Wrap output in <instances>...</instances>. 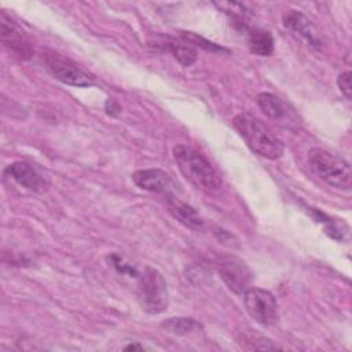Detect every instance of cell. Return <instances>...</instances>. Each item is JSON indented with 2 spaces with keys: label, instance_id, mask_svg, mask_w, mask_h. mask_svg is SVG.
I'll return each mask as SVG.
<instances>
[{
  "label": "cell",
  "instance_id": "9a60e30c",
  "mask_svg": "<svg viewBox=\"0 0 352 352\" xmlns=\"http://www.w3.org/2000/svg\"><path fill=\"white\" fill-rule=\"evenodd\" d=\"M249 50L258 56H270L274 51V37L267 30H252L248 37Z\"/></svg>",
  "mask_w": 352,
  "mask_h": 352
},
{
  "label": "cell",
  "instance_id": "4fadbf2b",
  "mask_svg": "<svg viewBox=\"0 0 352 352\" xmlns=\"http://www.w3.org/2000/svg\"><path fill=\"white\" fill-rule=\"evenodd\" d=\"M283 25L292 33H294L300 38L305 40L309 47H312L315 50H320V41L315 36L312 25L309 23L308 18L302 12L296 11V10H289L283 15Z\"/></svg>",
  "mask_w": 352,
  "mask_h": 352
},
{
  "label": "cell",
  "instance_id": "8fae6325",
  "mask_svg": "<svg viewBox=\"0 0 352 352\" xmlns=\"http://www.w3.org/2000/svg\"><path fill=\"white\" fill-rule=\"evenodd\" d=\"M133 183L148 192L164 194L166 197L175 195L177 184L172 179V176L160 168H148L133 172L132 175Z\"/></svg>",
  "mask_w": 352,
  "mask_h": 352
},
{
  "label": "cell",
  "instance_id": "ffe728a7",
  "mask_svg": "<svg viewBox=\"0 0 352 352\" xmlns=\"http://www.w3.org/2000/svg\"><path fill=\"white\" fill-rule=\"evenodd\" d=\"M125 349H126V351H133V349H143V346H142V345H139V344H129V345H126V346H125Z\"/></svg>",
  "mask_w": 352,
  "mask_h": 352
},
{
  "label": "cell",
  "instance_id": "5bb4252c",
  "mask_svg": "<svg viewBox=\"0 0 352 352\" xmlns=\"http://www.w3.org/2000/svg\"><path fill=\"white\" fill-rule=\"evenodd\" d=\"M168 209L179 223L188 228L198 230L204 226V220L198 214V212L192 206L177 199L175 195L168 197Z\"/></svg>",
  "mask_w": 352,
  "mask_h": 352
},
{
  "label": "cell",
  "instance_id": "30bf717a",
  "mask_svg": "<svg viewBox=\"0 0 352 352\" xmlns=\"http://www.w3.org/2000/svg\"><path fill=\"white\" fill-rule=\"evenodd\" d=\"M4 173L14 179L19 186L33 192H44L51 184L50 177L41 169L26 161H15L7 165Z\"/></svg>",
  "mask_w": 352,
  "mask_h": 352
},
{
  "label": "cell",
  "instance_id": "6da1fadb",
  "mask_svg": "<svg viewBox=\"0 0 352 352\" xmlns=\"http://www.w3.org/2000/svg\"><path fill=\"white\" fill-rule=\"evenodd\" d=\"M232 125L248 147L260 157L275 161L283 155V142L257 117L239 113L232 118Z\"/></svg>",
  "mask_w": 352,
  "mask_h": 352
},
{
  "label": "cell",
  "instance_id": "3957f363",
  "mask_svg": "<svg viewBox=\"0 0 352 352\" xmlns=\"http://www.w3.org/2000/svg\"><path fill=\"white\" fill-rule=\"evenodd\" d=\"M307 160L311 170L326 184L342 191L351 190L352 172L346 161L320 147L311 148Z\"/></svg>",
  "mask_w": 352,
  "mask_h": 352
},
{
  "label": "cell",
  "instance_id": "2e32d148",
  "mask_svg": "<svg viewBox=\"0 0 352 352\" xmlns=\"http://www.w3.org/2000/svg\"><path fill=\"white\" fill-rule=\"evenodd\" d=\"M197 326L195 320L192 318H168L161 322V327L172 334L176 336H184L190 333Z\"/></svg>",
  "mask_w": 352,
  "mask_h": 352
},
{
  "label": "cell",
  "instance_id": "277c9868",
  "mask_svg": "<svg viewBox=\"0 0 352 352\" xmlns=\"http://www.w3.org/2000/svg\"><path fill=\"white\" fill-rule=\"evenodd\" d=\"M136 296L144 312L150 315L164 312L169 304V293L162 274L155 268L147 267L139 278Z\"/></svg>",
  "mask_w": 352,
  "mask_h": 352
},
{
  "label": "cell",
  "instance_id": "5b68a950",
  "mask_svg": "<svg viewBox=\"0 0 352 352\" xmlns=\"http://www.w3.org/2000/svg\"><path fill=\"white\" fill-rule=\"evenodd\" d=\"M43 60L50 73L60 82L72 87H92L96 80L95 76L77 66L73 60L65 58L55 51H44Z\"/></svg>",
  "mask_w": 352,
  "mask_h": 352
},
{
  "label": "cell",
  "instance_id": "52a82bcc",
  "mask_svg": "<svg viewBox=\"0 0 352 352\" xmlns=\"http://www.w3.org/2000/svg\"><path fill=\"white\" fill-rule=\"evenodd\" d=\"M216 268L220 278L232 293L243 294L252 286L253 272L241 258L235 256L219 257Z\"/></svg>",
  "mask_w": 352,
  "mask_h": 352
},
{
  "label": "cell",
  "instance_id": "8992f818",
  "mask_svg": "<svg viewBox=\"0 0 352 352\" xmlns=\"http://www.w3.org/2000/svg\"><path fill=\"white\" fill-rule=\"evenodd\" d=\"M243 302L248 314L257 323L271 326L278 320V304L271 292L250 286L243 293Z\"/></svg>",
  "mask_w": 352,
  "mask_h": 352
},
{
  "label": "cell",
  "instance_id": "d6986e66",
  "mask_svg": "<svg viewBox=\"0 0 352 352\" xmlns=\"http://www.w3.org/2000/svg\"><path fill=\"white\" fill-rule=\"evenodd\" d=\"M107 260H109V263L118 271V272H122V274H125V272H128V274H133V275H136V271L132 268V267H129L128 264H124L122 263V260H121V257L120 256H117V254H111V256H109L107 257Z\"/></svg>",
  "mask_w": 352,
  "mask_h": 352
},
{
  "label": "cell",
  "instance_id": "ac0fdd59",
  "mask_svg": "<svg viewBox=\"0 0 352 352\" xmlns=\"http://www.w3.org/2000/svg\"><path fill=\"white\" fill-rule=\"evenodd\" d=\"M337 84H338V88L341 91V94L348 99L351 100V92H352V88H351V72H344L338 76L337 78Z\"/></svg>",
  "mask_w": 352,
  "mask_h": 352
},
{
  "label": "cell",
  "instance_id": "7a4b0ae2",
  "mask_svg": "<svg viewBox=\"0 0 352 352\" xmlns=\"http://www.w3.org/2000/svg\"><path fill=\"white\" fill-rule=\"evenodd\" d=\"M173 157L180 173L197 188L208 194L221 188V177L212 164L195 148L177 144L173 147Z\"/></svg>",
  "mask_w": 352,
  "mask_h": 352
},
{
  "label": "cell",
  "instance_id": "7c38bea8",
  "mask_svg": "<svg viewBox=\"0 0 352 352\" xmlns=\"http://www.w3.org/2000/svg\"><path fill=\"white\" fill-rule=\"evenodd\" d=\"M148 45L160 51L170 52L179 60V63L183 65L184 67L191 66L197 59V52L194 47L187 41H184L183 38H175L170 36L158 34L148 41Z\"/></svg>",
  "mask_w": 352,
  "mask_h": 352
},
{
  "label": "cell",
  "instance_id": "ba28073f",
  "mask_svg": "<svg viewBox=\"0 0 352 352\" xmlns=\"http://www.w3.org/2000/svg\"><path fill=\"white\" fill-rule=\"evenodd\" d=\"M0 37L3 47L21 60L30 59L34 50L28 34L3 11L0 16Z\"/></svg>",
  "mask_w": 352,
  "mask_h": 352
},
{
  "label": "cell",
  "instance_id": "e0dca14e",
  "mask_svg": "<svg viewBox=\"0 0 352 352\" xmlns=\"http://www.w3.org/2000/svg\"><path fill=\"white\" fill-rule=\"evenodd\" d=\"M180 36H182V38H183L184 41H187L188 44L195 45V47H199V48H202V50H205V51H210V52H228L226 48H223V47L214 44V43H212V41H209V40H206V38L198 36L197 33H192V32H182Z\"/></svg>",
  "mask_w": 352,
  "mask_h": 352
},
{
  "label": "cell",
  "instance_id": "9c48e42d",
  "mask_svg": "<svg viewBox=\"0 0 352 352\" xmlns=\"http://www.w3.org/2000/svg\"><path fill=\"white\" fill-rule=\"evenodd\" d=\"M256 102L260 110L278 125L287 128L290 131H297L300 126V120L296 111L279 96L271 92H261L257 95Z\"/></svg>",
  "mask_w": 352,
  "mask_h": 352
}]
</instances>
